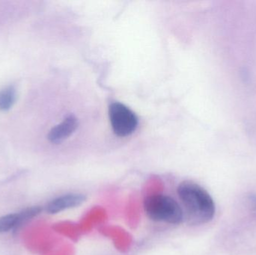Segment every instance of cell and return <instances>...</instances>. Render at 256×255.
I'll list each match as a JSON object with an SVG mask.
<instances>
[{"mask_svg":"<svg viewBox=\"0 0 256 255\" xmlns=\"http://www.w3.org/2000/svg\"><path fill=\"white\" fill-rule=\"evenodd\" d=\"M178 194L182 202L184 219L188 224H206L214 217L215 205L212 196L196 183L190 181L180 183Z\"/></svg>","mask_w":256,"mask_h":255,"instance_id":"1","label":"cell"},{"mask_svg":"<svg viewBox=\"0 0 256 255\" xmlns=\"http://www.w3.org/2000/svg\"><path fill=\"white\" fill-rule=\"evenodd\" d=\"M146 216L154 222L178 225L184 220L182 206L171 196L154 194L144 200Z\"/></svg>","mask_w":256,"mask_h":255,"instance_id":"2","label":"cell"},{"mask_svg":"<svg viewBox=\"0 0 256 255\" xmlns=\"http://www.w3.org/2000/svg\"><path fill=\"white\" fill-rule=\"evenodd\" d=\"M109 115L112 130L117 136H129L135 131L138 125L136 115L122 103L111 104Z\"/></svg>","mask_w":256,"mask_h":255,"instance_id":"3","label":"cell"},{"mask_svg":"<svg viewBox=\"0 0 256 255\" xmlns=\"http://www.w3.org/2000/svg\"><path fill=\"white\" fill-rule=\"evenodd\" d=\"M85 201L86 196L82 194L64 195L50 202L46 206V211L50 214H58L64 210L80 206Z\"/></svg>","mask_w":256,"mask_h":255,"instance_id":"4","label":"cell"},{"mask_svg":"<svg viewBox=\"0 0 256 255\" xmlns=\"http://www.w3.org/2000/svg\"><path fill=\"white\" fill-rule=\"evenodd\" d=\"M78 127V119L74 115L67 117L61 124L50 131L48 139L52 143L58 144L67 139Z\"/></svg>","mask_w":256,"mask_h":255,"instance_id":"5","label":"cell"},{"mask_svg":"<svg viewBox=\"0 0 256 255\" xmlns=\"http://www.w3.org/2000/svg\"><path fill=\"white\" fill-rule=\"evenodd\" d=\"M16 100V90L9 86L0 91V110L7 111L14 104Z\"/></svg>","mask_w":256,"mask_h":255,"instance_id":"6","label":"cell"},{"mask_svg":"<svg viewBox=\"0 0 256 255\" xmlns=\"http://www.w3.org/2000/svg\"><path fill=\"white\" fill-rule=\"evenodd\" d=\"M21 226L19 214H8L0 218V233L16 229Z\"/></svg>","mask_w":256,"mask_h":255,"instance_id":"7","label":"cell"}]
</instances>
